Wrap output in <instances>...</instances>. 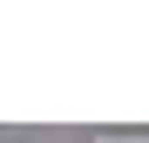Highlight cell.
<instances>
[{
    "label": "cell",
    "mask_w": 149,
    "mask_h": 143,
    "mask_svg": "<svg viewBox=\"0 0 149 143\" xmlns=\"http://www.w3.org/2000/svg\"><path fill=\"white\" fill-rule=\"evenodd\" d=\"M81 143H149V130H88Z\"/></svg>",
    "instance_id": "1"
},
{
    "label": "cell",
    "mask_w": 149,
    "mask_h": 143,
    "mask_svg": "<svg viewBox=\"0 0 149 143\" xmlns=\"http://www.w3.org/2000/svg\"><path fill=\"white\" fill-rule=\"evenodd\" d=\"M0 143H27V136H20V130H0Z\"/></svg>",
    "instance_id": "2"
}]
</instances>
